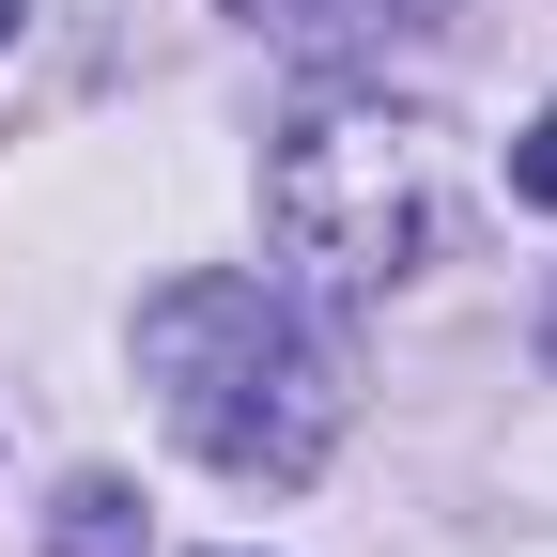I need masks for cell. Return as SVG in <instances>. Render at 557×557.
<instances>
[{
    "label": "cell",
    "instance_id": "obj_1",
    "mask_svg": "<svg viewBox=\"0 0 557 557\" xmlns=\"http://www.w3.org/2000/svg\"><path fill=\"white\" fill-rule=\"evenodd\" d=\"M139 372H156L171 434L218 465V480H310V465L341 449V372H325V341L278 310L263 278H233V263L171 278V295L139 310Z\"/></svg>",
    "mask_w": 557,
    "mask_h": 557
},
{
    "label": "cell",
    "instance_id": "obj_2",
    "mask_svg": "<svg viewBox=\"0 0 557 557\" xmlns=\"http://www.w3.org/2000/svg\"><path fill=\"white\" fill-rule=\"evenodd\" d=\"M263 218L325 295H387L449 233V139L418 109H387V94H310L263 156Z\"/></svg>",
    "mask_w": 557,
    "mask_h": 557
},
{
    "label": "cell",
    "instance_id": "obj_3",
    "mask_svg": "<svg viewBox=\"0 0 557 557\" xmlns=\"http://www.w3.org/2000/svg\"><path fill=\"white\" fill-rule=\"evenodd\" d=\"M233 16H263V32H295V47H372V32H418L434 0H233Z\"/></svg>",
    "mask_w": 557,
    "mask_h": 557
},
{
    "label": "cell",
    "instance_id": "obj_4",
    "mask_svg": "<svg viewBox=\"0 0 557 557\" xmlns=\"http://www.w3.org/2000/svg\"><path fill=\"white\" fill-rule=\"evenodd\" d=\"M47 557H139V496H124V480H62Z\"/></svg>",
    "mask_w": 557,
    "mask_h": 557
},
{
    "label": "cell",
    "instance_id": "obj_5",
    "mask_svg": "<svg viewBox=\"0 0 557 557\" xmlns=\"http://www.w3.org/2000/svg\"><path fill=\"white\" fill-rule=\"evenodd\" d=\"M511 186H527V201H557V109H542V124L511 139Z\"/></svg>",
    "mask_w": 557,
    "mask_h": 557
},
{
    "label": "cell",
    "instance_id": "obj_6",
    "mask_svg": "<svg viewBox=\"0 0 557 557\" xmlns=\"http://www.w3.org/2000/svg\"><path fill=\"white\" fill-rule=\"evenodd\" d=\"M0 32H16V0H0Z\"/></svg>",
    "mask_w": 557,
    "mask_h": 557
}]
</instances>
